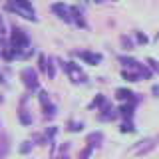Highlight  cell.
<instances>
[{
    "label": "cell",
    "instance_id": "obj_1",
    "mask_svg": "<svg viewBox=\"0 0 159 159\" xmlns=\"http://www.w3.org/2000/svg\"><path fill=\"white\" fill-rule=\"evenodd\" d=\"M8 8H10V10H14V12L24 14V16L30 18V20H34V10H32V6H30L26 0H12V4H10Z\"/></svg>",
    "mask_w": 159,
    "mask_h": 159
},
{
    "label": "cell",
    "instance_id": "obj_2",
    "mask_svg": "<svg viewBox=\"0 0 159 159\" xmlns=\"http://www.w3.org/2000/svg\"><path fill=\"white\" fill-rule=\"evenodd\" d=\"M12 42H14V46H16V48H20V46H26V44H28V38L24 36L22 30H14V38H12Z\"/></svg>",
    "mask_w": 159,
    "mask_h": 159
},
{
    "label": "cell",
    "instance_id": "obj_3",
    "mask_svg": "<svg viewBox=\"0 0 159 159\" xmlns=\"http://www.w3.org/2000/svg\"><path fill=\"white\" fill-rule=\"evenodd\" d=\"M8 153V139L6 137H0V159Z\"/></svg>",
    "mask_w": 159,
    "mask_h": 159
},
{
    "label": "cell",
    "instance_id": "obj_6",
    "mask_svg": "<svg viewBox=\"0 0 159 159\" xmlns=\"http://www.w3.org/2000/svg\"><path fill=\"white\" fill-rule=\"evenodd\" d=\"M98 2H99V0H98Z\"/></svg>",
    "mask_w": 159,
    "mask_h": 159
},
{
    "label": "cell",
    "instance_id": "obj_4",
    "mask_svg": "<svg viewBox=\"0 0 159 159\" xmlns=\"http://www.w3.org/2000/svg\"><path fill=\"white\" fill-rule=\"evenodd\" d=\"M24 78H26L28 86H34V72L32 70H24Z\"/></svg>",
    "mask_w": 159,
    "mask_h": 159
},
{
    "label": "cell",
    "instance_id": "obj_5",
    "mask_svg": "<svg viewBox=\"0 0 159 159\" xmlns=\"http://www.w3.org/2000/svg\"><path fill=\"white\" fill-rule=\"evenodd\" d=\"M20 151H22V153H28V151H30V145H22V149H20Z\"/></svg>",
    "mask_w": 159,
    "mask_h": 159
}]
</instances>
